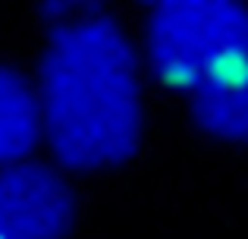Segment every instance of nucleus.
Segmentation results:
<instances>
[{"instance_id": "3", "label": "nucleus", "mask_w": 248, "mask_h": 239, "mask_svg": "<svg viewBox=\"0 0 248 239\" xmlns=\"http://www.w3.org/2000/svg\"><path fill=\"white\" fill-rule=\"evenodd\" d=\"M76 221V198L54 167L0 164V239H63Z\"/></svg>"}, {"instance_id": "6", "label": "nucleus", "mask_w": 248, "mask_h": 239, "mask_svg": "<svg viewBox=\"0 0 248 239\" xmlns=\"http://www.w3.org/2000/svg\"><path fill=\"white\" fill-rule=\"evenodd\" d=\"M139 3H145L148 10H157V6H170V3H182V0H139Z\"/></svg>"}, {"instance_id": "5", "label": "nucleus", "mask_w": 248, "mask_h": 239, "mask_svg": "<svg viewBox=\"0 0 248 239\" xmlns=\"http://www.w3.org/2000/svg\"><path fill=\"white\" fill-rule=\"evenodd\" d=\"M41 142L35 85L19 69L0 63V164L22 160Z\"/></svg>"}, {"instance_id": "1", "label": "nucleus", "mask_w": 248, "mask_h": 239, "mask_svg": "<svg viewBox=\"0 0 248 239\" xmlns=\"http://www.w3.org/2000/svg\"><path fill=\"white\" fill-rule=\"evenodd\" d=\"M35 76L41 142L69 173H107L145 132L141 57L104 0H47Z\"/></svg>"}, {"instance_id": "4", "label": "nucleus", "mask_w": 248, "mask_h": 239, "mask_svg": "<svg viewBox=\"0 0 248 239\" xmlns=\"http://www.w3.org/2000/svg\"><path fill=\"white\" fill-rule=\"evenodd\" d=\"M192 123L211 142L248 148V57L198 85L188 95Z\"/></svg>"}, {"instance_id": "2", "label": "nucleus", "mask_w": 248, "mask_h": 239, "mask_svg": "<svg viewBox=\"0 0 248 239\" xmlns=\"http://www.w3.org/2000/svg\"><path fill=\"white\" fill-rule=\"evenodd\" d=\"M141 63L164 88L192 95L220 69L248 57L242 0H182L151 10Z\"/></svg>"}]
</instances>
